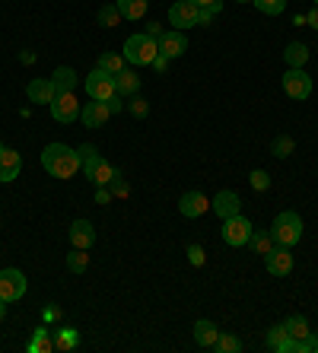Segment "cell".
Segmentation results:
<instances>
[{"mask_svg": "<svg viewBox=\"0 0 318 353\" xmlns=\"http://www.w3.org/2000/svg\"><path fill=\"white\" fill-rule=\"evenodd\" d=\"M108 201H112V191H108V185L96 188V204H108Z\"/></svg>", "mask_w": 318, "mask_h": 353, "instance_id": "42", "label": "cell"}, {"mask_svg": "<svg viewBox=\"0 0 318 353\" xmlns=\"http://www.w3.org/2000/svg\"><path fill=\"white\" fill-rule=\"evenodd\" d=\"M213 350H220V353H239V350H242V341H239L236 334H223V331H220V337H217Z\"/></svg>", "mask_w": 318, "mask_h": 353, "instance_id": "31", "label": "cell"}, {"mask_svg": "<svg viewBox=\"0 0 318 353\" xmlns=\"http://www.w3.org/2000/svg\"><path fill=\"white\" fill-rule=\"evenodd\" d=\"M48 108H51V118L61 124H74L80 118V102H77L74 92H54Z\"/></svg>", "mask_w": 318, "mask_h": 353, "instance_id": "8", "label": "cell"}, {"mask_svg": "<svg viewBox=\"0 0 318 353\" xmlns=\"http://www.w3.org/2000/svg\"><path fill=\"white\" fill-rule=\"evenodd\" d=\"M156 41H159V54H166L169 61L181 58L188 51V39H185V32H179V29H169V32H163Z\"/></svg>", "mask_w": 318, "mask_h": 353, "instance_id": "13", "label": "cell"}, {"mask_svg": "<svg viewBox=\"0 0 318 353\" xmlns=\"http://www.w3.org/2000/svg\"><path fill=\"white\" fill-rule=\"evenodd\" d=\"M106 105H108V112H112V115H115V112H121V108H124V96H112Z\"/></svg>", "mask_w": 318, "mask_h": 353, "instance_id": "41", "label": "cell"}, {"mask_svg": "<svg viewBox=\"0 0 318 353\" xmlns=\"http://www.w3.org/2000/svg\"><path fill=\"white\" fill-rule=\"evenodd\" d=\"M115 7L121 10V17L128 19V23H137V19L147 17L150 0H115Z\"/></svg>", "mask_w": 318, "mask_h": 353, "instance_id": "22", "label": "cell"}, {"mask_svg": "<svg viewBox=\"0 0 318 353\" xmlns=\"http://www.w3.org/2000/svg\"><path fill=\"white\" fill-rule=\"evenodd\" d=\"M309 26H312V29H318V7L309 10Z\"/></svg>", "mask_w": 318, "mask_h": 353, "instance_id": "45", "label": "cell"}, {"mask_svg": "<svg viewBox=\"0 0 318 353\" xmlns=\"http://www.w3.org/2000/svg\"><path fill=\"white\" fill-rule=\"evenodd\" d=\"M90 157H96V147H92V143H83V147H80V159H90Z\"/></svg>", "mask_w": 318, "mask_h": 353, "instance_id": "43", "label": "cell"}, {"mask_svg": "<svg viewBox=\"0 0 318 353\" xmlns=\"http://www.w3.org/2000/svg\"><path fill=\"white\" fill-rule=\"evenodd\" d=\"M213 17H217V13H213L210 7H201V10H197V26H210Z\"/></svg>", "mask_w": 318, "mask_h": 353, "instance_id": "39", "label": "cell"}, {"mask_svg": "<svg viewBox=\"0 0 318 353\" xmlns=\"http://www.w3.org/2000/svg\"><path fill=\"white\" fill-rule=\"evenodd\" d=\"M41 165L54 179H74L80 172L83 159H80V150H70L67 143H48L41 150Z\"/></svg>", "mask_w": 318, "mask_h": 353, "instance_id": "1", "label": "cell"}, {"mask_svg": "<svg viewBox=\"0 0 318 353\" xmlns=\"http://www.w3.org/2000/svg\"><path fill=\"white\" fill-rule=\"evenodd\" d=\"M248 181H252L255 191H268V188H270V175L264 172V169H255V172L248 175Z\"/></svg>", "mask_w": 318, "mask_h": 353, "instance_id": "36", "label": "cell"}, {"mask_svg": "<svg viewBox=\"0 0 318 353\" xmlns=\"http://www.w3.org/2000/svg\"><path fill=\"white\" fill-rule=\"evenodd\" d=\"M156 54H159V41L150 39L147 32H134L124 39V61H128V64L150 67Z\"/></svg>", "mask_w": 318, "mask_h": 353, "instance_id": "2", "label": "cell"}, {"mask_svg": "<svg viewBox=\"0 0 318 353\" xmlns=\"http://www.w3.org/2000/svg\"><path fill=\"white\" fill-rule=\"evenodd\" d=\"M70 242H74V248H86V252H90L92 242H96L92 223L90 220H74L70 223Z\"/></svg>", "mask_w": 318, "mask_h": 353, "instance_id": "17", "label": "cell"}, {"mask_svg": "<svg viewBox=\"0 0 318 353\" xmlns=\"http://www.w3.org/2000/svg\"><path fill=\"white\" fill-rule=\"evenodd\" d=\"M210 210V197L201 194V191H185L179 201V214L188 216V220H197V216H204Z\"/></svg>", "mask_w": 318, "mask_h": 353, "instance_id": "12", "label": "cell"}, {"mask_svg": "<svg viewBox=\"0 0 318 353\" xmlns=\"http://www.w3.org/2000/svg\"><path fill=\"white\" fill-rule=\"evenodd\" d=\"M210 210L220 216V220H229V216H236L239 210H242V201H239L236 191L226 188V191H220V194L210 201Z\"/></svg>", "mask_w": 318, "mask_h": 353, "instance_id": "14", "label": "cell"}, {"mask_svg": "<svg viewBox=\"0 0 318 353\" xmlns=\"http://www.w3.org/2000/svg\"><path fill=\"white\" fill-rule=\"evenodd\" d=\"M284 328H286V334L293 337V341H302V337L312 334V328H309V321H306V315H290V319L284 321Z\"/></svg>", "mask_w": 318, "mask_h": 353, "instance_id": "25", "label": "cell"}, {"mask_svg": "<svg viewBox=\"0 0 318 353\" xmlns=\"http://www.w3.org/2000/svg\"><path fill=\"white\" fill-rule=\"evenodd\" d=\"M236 3H252V0H236Z\"/></svg>", "mask_w": 318, "mask_h": 353, "instance_id": "48", "label": "cell"}, {"mask_svg": "<svg viewBox=\"0 0 318 353\" xmlns=\"http://www.w3.org/2000/svg\"><path fill=\"white\" fill-rule=\"evenodd\" d=\"M3 315H7V303L0 299V321H3Z\"/></svg>", "mask_w": 318, "mask_h": 353, "instance_id": "47", "label": "cell"}, {"mask_svg": "<svg viewBox=\"0 0 318 353\" xmlns=\"http://www.w3.org/2000/svg\"><path fill=\"white\" fill-rule=\"evenodd\" d=\"M115 90H118V96H134V92H140V77L134 74L131 67H124L121 74H115Z\"/></svg>", "mask_w": 318, "mask_h": 353, "instance_id": "21", "label": "cell"}, {"mask_svg": "<svg viewBox=\"0 0 318 353\" xmlns=\"http://www.w3.org/2000/svg\"><path fill=\"white\" fill-rule=\"evenodd\" d=\"M217 337H220V328H217L213 321H207V319L195 321V344H197V347L210 350V347L217 344Z\"/></svg>", "mask_w": 318, "mask_h": 353, "instance_id": "20", "label": "cell"}, {"mask_svg": "<svg viewBox=\"0 0 318 353\" xmlns=\"http://www.w3.org/2000/svg\"><path fill=\"white\" fill-rule=\"evenodd\" d=\"M29 350H32V353H48V350H54V341L48 337V331H39V334H35V341L29 344Z\"/></svg>", "mask_w": 318, "mask_h": 353, "instance_id": "35", "label": "cell"}, {"mask_svg": "<svg viewBox=\"0 0 318 353\" xmlns=\"http://www.w3.org/2000/svg\"><path fill=\"white\" fill-rule=\"evenodd\" d=\"M284 61L286 67H306V61H309V48L302 45V41H290L284 48Z\"/></svg>", "mask_w": 318, "mask_h": 353, "instance_id": "24", "label": "cell"}, {"mask_svg": "<svg viewBox=\"0 0 318 353\" xmlns=\"http://www.w3.org/2000/svg\"><path fill=\"white\" fill-rule=\"evenodd\" d=\"M0 150H3V143H0Z\"/></svg>", "mask_w": 318, "mask_h": 353, "instance_id": "50", "label": "cell"}, {"mask_svg": "<svg viewBox=\"0 0 318 353\" xmlns=\"http://www.w3.org/2000/svg\"><path fill=\"white\" fill-rule=\"evenodd\" d=\"M197 10L191 0H179V3H172L169 7V26H175L179 32H185V29H191V26H197Z\"/></svg>", "mask_w": 318, "mask_h": 353, "instance_id": "10", "label": "cell"}, {"mask_svg": "<svg viewBox=\"0 0 318 353\" xmlns=\"http://www.w3.org/2000/svg\"><path fill=\"white\" fill-rule=\"evenodd\" d=\"M19 169H23V157H19L17 150H10V147L0 150V181L7 185V181L19 179Z\"/></svg>", "mask_w": 318, "mask_h": 353, "instance_id": "15", "label": "cell"}, {"mask_svg": "<svg viewBox=\"0 0 318 353\" xmlns=\"http://www.w3.org/2000/svg\"><path fill=\"white\" fill-rule=\"evenodd\" d=\"M108 191H112V197H128V194H131V185L121 179V172H115L112 188H108Z\"/></svg>", "mask_w": 318, "mask_h": 353, "instance_id": "37", "label": "cell"}, {"mask_svg": "<svg viewBox=\"0 0 318 353\" xmlns=\"http://www.w3.org/2000/svg\"><path fill=\"white\" fill-rule=\"evenodd\" d=\"M268 350H274V353H296V341L286 334L284 325H274V328L268 331Z\"/></svg>", "mask_w": 318, "mask_h": 353, "instance_id": "19", "label": "cell"}, {"mask_svg": "<svg viewBox=\"0 0 318 353\" xmlns=\"http://www.w3.org/2000/svg\"><path fill=\"white\" fill-rule=\"evenodd\" d=\"M90 268V255H86V248H74L70 255H67V271L70 274H83Z\"/></svg>", "mask_w": 318, "mask_h": 353, "instance_id": "29", "label": "cell"}, {"mask_svg": "<svg viewBox=\"0 0 318 353\" xmlns=\"http://www.w3.org/2000/svg\"><path fill=\"white\" fill-rule=\"evenodd\" d=\"M147 35H150V39H159V35H163V29H159V23H150V26H147Z\"/></svg>", "mask_w": 318, "mask_h": 353, "instance_id": "44", "label": "cell"}, {"mask_svg": "<svg viewBox=\"0 0 318 353\" xmlns=\"http://www.w3.org/2000/svg\"><path fill=\"white\" fill-rule=\"evenodd\" d=\"M108 118H112V112H108L106 102H86L83 105V128H106Z\"/></svg>", "mask_w": 318, "mask_h": 353, "instance_id": "16", "label": "cell"}, {"mask_svg": "<svg viewBox=\"0 0 318 353\" xmlns=\"http://www.w3.org/2000/svg\"><path fill=\"white\" fill-rule=\"evenodd\" d=\"M270 236H274V242H277V245L293 248L296 242L302 239V220H299V214H293V210H284V214H277V216H274V223H270Z\"/></svg>", "mask_w": 318, "mask_h": 353, "instance_id": "3", "label": "cell"}, {"mask_svg": "<svg viewBox=\"0 0 318 353\" xmlns=\"http://www.w3.org/2000/svg\"><path fill=\"white\" fill-rule=\"evenodd\" d=\"M191 3H195V7H210L213 0H191Z\"/></svg>", "mask_w": 318, "mask_h": 353, "instance_id": "46", "label": "cell"}, {"mask_svg": "<svg viewBox=\"0 0 318 353\" xmlns=\"http://www.w3.org/2000/svg\"><path fill=\"white\" fill-rule=\"evenodd\" d=\"M293 150H296V140L290 137V134H280V137H274V143H270V153L277 159L293 157Z\"/></svg>", "mask_w": 318, "mask_h": 353, "instance_id": "27", "label": "cell"}, {"mask_svg": "<svg viewBox=\"0 0 318 353\" xmlns=\"http://www.w3.org/2000/svg\"><path fill=\"white\" fill-rule=\"evenodd\" d=\"M74 347H77V331L74 328H64L54 337V350H74Z\"/></svg>", "mask_w": 318, "mask_h": 353, "instance_id": "34", "label": "cell"}, {"mask_svg": "<svg viewBox=\"0 0 318 353\" xmlns=\"http://www.w3.org/2000/svg\"><path fill=\"white\" fill-rule=\"evenodd\" d=\"M99 70H106V74H121L124 67H128V61H124V54H102V58H99Z\"/></svg>", "mask_w": 318, "mask_h": 353, "instance_id": "28", "label": "cell"}, {"mask_svg": "<svg viewBox=\"0 0 318 353\" xmlns=\"http://www.w3.org/2000/svg\"><path fill=\"white\" fill-rule=\"evenodd\" d=\"M26 96L32 105H51V99H54V83L51 80H32L26 86Z\"/></svg>", "mask_w": 318, "mask_h": 353, "instance_id": "18", "label": "cell"}, {"mask_svg": "<svg viewBox=\"0 0 318 353\" xmlns=\"http://www.w3.org/2000/svg\"><path fill=\"white\" fill-rule=\"evenodd\" d=\"M83 90H86V96L96 99V102H108L112 96H118V90H115V77L106 74V70H92V74H86V80H83Z\"/></svg>", "mask_w": 318, "mask_h": 353, "instance_id": "6", "label": "cell"}, {"mask_svg": "<svg viewBox=\"0 0 318 353\" xmlns=\"http://www.w3.org/2000/svg\"><path fill=\"white\" fill-rule=\"evenodd\" d=\"M96 19H99V26H106V29H115V26L121 23L124 17H121V10H118V7L112 3V7H102V10H99Z\"/></svg>", "mask_w": 318, "mask_h": 353, "instance_id": "30", "label": "cell"}, {"mask_svg": "<svg viewBox=\"0 0 318 353\" xmlns=\"http://www.w3.org/2000/svg\"><path fill=\"white\" fill-rule=\"evenodd\" d=\"M83 172H86V179H90L96 188H102V185H112V179H115V172H118V169H112V165H108V159H102L96 153V157L83 159Z\"/></svg>", "mask_w": 318, "mask_h": 353, "instance_id": "9", "label": "cell"}, {"mask_svg": "<svg viewBox=\"0 0 318 353\" xmlns=\"http://www.w3.org/2000/svg\"><path fill=\"white\" fill-rule=\"evenodd\" d=\"M220 232H223V242H226L229 248H242V245H248L255 226H252V220H245L242 214H236V216H229V220H223Z\"/></svg>", "mask_w": 318, "mask_h": 353, "instance_id": "5", "label": "cell"}, {"mask_svg": "<svg viewBox=\"0 0 318 353\" xmlns=\"http://www.w3.org/2000/svg\"><path fill=\"white\" fill-rule=\"evenodd\" d=\"M248 245H252L255 255H268V252L277 245V242H274V236H270V232H258V230H255L252 239H248Z\"/></svg>", "mask_w": 318, "mask_h": 353, "instance_id": "26", "label": "cell"}, {"mask_svg": "<svg viewBox=\"0 0 318 353\" xmlns=\"http://www.w3.org/2000/svg\"><path fill=\"white\" fill-rule=\"evenodd\" d=\"M312 3H315V7H318V0H312Z\"/></svg>", "mask_w": 318, "mask_h": 353, "instance_id": "49", "label": "cell"}, {"mask_svg": "<svg viewBox=\"0 0 318 353\" xmlns=\"http://www.w3.org/2000/svg\"><path fill=\"white\" fill-rule=\"evenodd\" d=\"M26 296V274L19 268H3L0 271V299L3 303H17Z\"/></svg>", "mask_w": 318, "mask_h": 353, "instance_id": "7", "label": "cell"}, {"mask_svg": "<svg viewBox=\"0 0 318 353\" xmlns=\"http://www.w3.org/2000/svg\"><path fill=\"white\" fill-rule=\"evenodd\" d=\"M252 3L261 10L264 17H280L286 10V0H252Z\"/></svg>", "mask_w": 318, "mask_h": 353, "instance_id": "33", "label": "cell"}, {"mask_svg": "<svg viewBox=\"0 0 318 353\" xmlns=\"http://www.w3.org/2000/svg\"><path fill=\"white\" fill-rule=\"evenodd\" d=\"M77 70L74 67H57L54 74H51V83H54V92H74V86H77Z\"/></svg>", "mask_w": 318, "mask_h": 353, "instance_id": "23", "label": "cell"}, {"mask_svg": "<svg viewBox=\"0 0 318 353\" xmlns=\"http://www.w3.org/2000/svg\"><path fill=\"white\" fill-rule=\"evenodd\" d=\"M280 86H284V92L290 99H296V102H306V99L312 96V77L306 74L302 67H286Z\"/></svg>", "mask_w": 318, "mask_h": 353, "instance_id": "4", "label": "cell"}, {"mask_svg": "<svg viewBox=\"0 0 318 353\" xmlns=\"http://www.w3.org/2000/svg\"><path fill=\"white\" fill-rule=\"evenodd\" d=\"M156 70V74H166V70H169V58H166V54H156L153 58V64H150Z\"/></svg>", "mask_w": 318, "mask_h": 353, "instance_id": "40", "label": "cell"}, {"mask_svg": "<svg viewBox=\"0 0 318 353\" xmlns=\"http://www.w3.org/2000/svg\"><path fill=\"white\" fill-rule=\"evenodd\" d=\"M264 264H268L270 277H286V274L293 271V255H290L286 245H274L268 255H264Z\"/></svg>", "mask_w": 318, "mask_h": 353, "instance_id": "11", "label": "cell"}, {"mask_svg": "<svg viewBox=\"0 0 318 353\" xmlns=\"http://www.w3.org/2000/svg\"><path fill=\"white\" fill-rule=\"evenodd\" d=\"M128 112H131L134 118H147L150 115V105H147V99L140 96V92H134V96H128Z\"/></svg>", "mask_w": 318, "mask_h": 353, "instance_id": "32", "label": "cell"}, {"mask_svg": "<svg viewBox=\"0 0 318 353\" xmlns=\"http://www.w3.org/2000/svg\"><path fill=\"white\" fill-rule=\"evenodd\" d=\"M185 255H188V261L195 264V268H201V264H204V248H201V245H188Z\"/></svg>", "mask_w": 318, "mask_h": 353, "instance_id": "38", "label": "cell"}]
</instances>
